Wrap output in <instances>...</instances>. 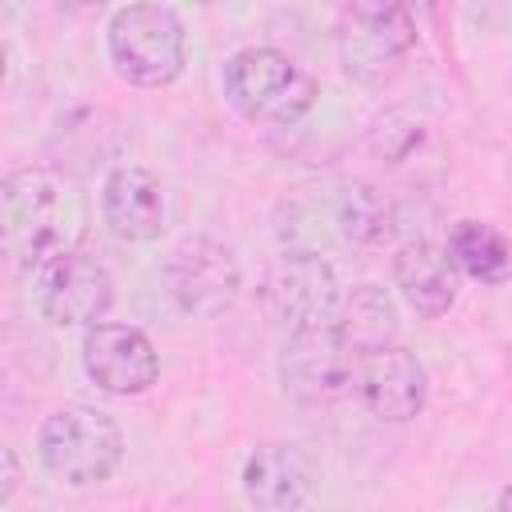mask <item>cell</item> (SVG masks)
Returning <instances> with one entry per match:
<instances>
[{"mask_svg":"<svg viewBox=\"0 0 512 512\" xmlns=\"http://www.w3.org/2000/svg\"><path fill=\"white\" fill-rule=\"evenodd\" d=\"M80 192L52 168L0 176V252L36 268L80 236Z\"/></svg>","mask_w":512,"mask_h":512,"instance_id":"6da1fadb","label":"cell"},{"mask_svg":"<svg viewBox=\"0 0 512 512\" xmlns=\"http://www.w3.org/2000/svg\"><path fill=\"white\" fill-rule=\"evenodd\" d=\"M224 96L252 124L288 128L316 104V80L280 48H240L224 60Z\"/></svg>","mask_w":512,"mask_h":512,"instance_id":"7a4b0ae2","label":"cell"},{"mask_svg":"<svg viewBox=\"0 0 512 512\" xmlns=\"http://www.w3.org/2000/svg\"><path fill=\"white\" fill-rule=\"evenodd\" d=\"M36 452L52 480L68 488H92L116 472L124 456V436L108 412L88 404H64L40 424Z\"/></svg>","mask_w":512,"mask_h":512,"instance_id":"3957f363","label":"cell"},{"mask_svg":"<svg viewBox=\"0 0 512 512\" xmlns=\"http://www.w3.org/2000/svg\"><path fill=\"white\" fill-rule=\"evenodd\" d=\"M112 68L136 88H164L184 72L188 32L168 4H128L108 20Z\"/></svg>","mask_w":512,"mask_h":512,"instance_id":"277c9868","label":"cell"},{"mask_svg":"<svg viewBox=\"0 0 512 512\" xmlns=\"http://www.w3.org/2000/svg\"><path fill=\"white\" fill-rule=\"evenodd\" d=\"M32 296L44 320L60 328H92L112 308L116 292L108 268L96 256L80 248H64L32 268Z\"/></svg>","mask_w":512,"mask_h":512,"instance_id":"5b68a950","label":"cell"},{"mask_svg":"<svg viewBox=\"0 0 512 512\" xmlns=\"http://www.w3.org/2000/svg\"><path fill=\"white\" fill-rule=\"evenodd\" d=\"M360 356L332 332L328 320L292 328L280 352V384L304 404H332L356 388Z\"/></svg>","mask_w":512,"mask_h":512,"instance_id":"8992f818","label":"cell"},{"mask_svg":"<svg viewBox=\"0 0 512 512\" xmlns=\"http://www.w3.org/2000/svg\"><path fill=\"white\" fill-rule=\"evenodd\" d=\"M160 276H164V292L172 296V304L184 316H200V320L220 316L240 292V264L232 248H224L212 236L180 240L168 252Z\"/></svg>","mask_w":512,"mask_h":512,"instance_id":"52a82bcc","label":"cell"},{"mask_svg":"<svg viewBox=\"0 0 512 512\" xmlns=\"http://www.w3.org/2000/svg\"><path fill=\"white\" fill-rule=\"evenodd\" d=\"M336 44L344 72L376 84L416 44V24L404 4H348L340 12Z\"/></svg>","mask_w":512,"mask_h":512,"instance_id":"ba28073f","label":"cell"},{"mask_svg":"<svg viewBox=\"0 0 512 512\" xmlns=\"http://www.w3.org/2000/svg\"><path fill=\"white\" fill-rule=\"evenodd\" d=\"M336 296H340L336 272L316 252H284V256H276L264 268L260 284H256V300H260L264 316L276 320V324H288V328H304V324L328 320Z\"/></svg>","mask_w":512,"mask_h":512,"instance_id":"9c48e42d","label":"cell"},{"mask_svg":"<svg viewBox=\"0 0 512 512\" xmlns=\"http://www.w3.org/2000/svg\"><path fill=\"white\" fill-rule=\"evenodd\" d=\"M80 360L88 380L112 396H140L160 376V356L152 340L132 324H108V320L92 324L84 332Z\"/></svg>","mask_w":512,"mask_h":512,"instance_id":"30bf717a","label":"cell"},{"mask_svg":"<svg viewBox=\"0 0 512 512\" xmlns=\"http://www.w3.org/2000/svg\"><path fill=\"white\" fill-rule=\"evenodd\" d=\"M100 216L116 240L148 244L168 228V192L156 172L140 164H120L100 188Z\"/></svg>","mask_w":512,"mask_h":512,"instance_id":"8fae6325","label":"cell"},{"mask_svg":"<svg viewBox=\"0 0 512 512\" xmlns=\"http://www.w3.org/2000/svg\"><path fill=\"white\" fill-rule=\"evenodd\" d=\"M356 388H360V400L368 404L372 416L400 424V420H412L424 408L428 376H424V364L408 348L388 344V348L360 360Z\"/></svg>","mask_w":512,"mask_h":512,"instance_id":"7c38bea8","label":"cell"},{"mask_svg":"<svg viewBox=\"0 0 512 512\" xmlns=\"http://www.w3.org/2000/svg\"><path fill=\"white\" fill-rule=\"evenodd\" d=\"M244 496L260 512H296L316 484V464L296 444H260L244 460Z\"/></svg>","mask_w":512,"mask_h":512,"instance_id":"4fadbf2b","label":"cell"},{"mask_svg":"<svg viewBox=\"0 0 512 512\" xmlns=\"http://www.w3.org/2000/svg\"><path fill=\"white\" fill-rule=\"evenodd\" d=\"M396 288L400 296L408 300V308L424 320H436L444 316L452 304H456V292H460V272L452 268L448 252L432 240H408L400 252H396Z\"/></svg>","mask_w":512,"mask_h":512,"instance_id":"5bb4252c","label":"cell"},{"mask_svg":"<svg viewBox=\"0 0 512 512\" xmlns=\"http://www.w3.org/2000/svg\"><path fill=\"white\" fill-rule=\"evenodd\" d=\"M328 324L360 360L396 344V332H400L396 300L376 284H356V288L340 292L328 312Z\"/></svg>","mask_w":512,"mask_h":512,"instance_id":"9a60e30c","label":"cell"},{"mask_svg":"<svg viewBox=\"0 0 512 512\" xmlns=\"http://www.w3.org/2000/svg\"><path fill=\"white\" fill-rule=\"evenodd\" d=\"M448 260L456 272L480 280V284H504L512 256H508V240L500 228L484 224V220H460L448 232Z\"/></svg>","mask_w":512,"mask_h":512,"instance_id":"2e32d148","label":"cell"},{"mask_svg":"<svg viewBox=\"0 0 512 512\" xmlns=\"http://www.w3.org/2000/svg\"><path fill=\"white\" fill-rule=\"evenodd\" d=\"M336 224L352 244H380L392 232V204L372 184H344L336 196Z\"/></svg>","mask_w":512,"mask_h":512,"instance_id":"e0dca14e","label":"cell"},{"mask_svg":"<svg viewBox=\"0 0 512 512\" xmlns=\"http://www.w3.org/2000/svg\"><path fill=\"white\" fill-rule=\"evenodd\" d=\"M420 124L412 120V116H404V112H384V116H376L372 120V128H368V144H372V152L376 156H384V160H404L416 144H420Z\"/></svg>","mask_w":512,"mask_h":512,"instance_id":"ac0fdd59","label":"cell"},{"mask_svg":"<svg viewBox=\"0 0 512 512\" xmlns=\"http://www.w3.org/2000/svg\"><path fill=\"white\" fill-rule=\"evenodd\" d=\"M16 488H20V460H16V452L0 440V508L12 500Z\"/></svg>","mask_w":512,"mask_h":512,"instance_id":"d6986e66","label":"cell"},{"mask_svg":"<svg viewBox=\"0 0 512 512\" xmlns=\"http://www.w3.org/2000/svg\"><path fill=\"white\" fill-rule=\"evenodd\" d=\"M508 508H512V492L500 488V496H496V512H508Z\"/></svg>","mask_w":512,"mask_h":512,"instance_id":"ffe728a7","label":"cell"},{"mask_svg":"<svg viewBox=\"0 0 512 512\" xmlns=\"http://www.w3.org/2000/svg\"><path fill=\"white\" fill-rule=\"evenodd\" d=\"M4 76H8V52H4V44H0V88H4Z\"/></svg>","mask_w":512,"mask_h":512,"instance_id":"44dd1931","label":"cell"},{"mask_svg":"<svg viewBox=\"0 0 512 512\" xmlns=\"http://www.w3.org/2000/svg\"><path fill=\"white\" fill-rule=\"evenodd\" d=\"M0 16H4V8H0Z\"/></svg>","mask_w":512,"mask_h":512,"instance_id":"7402d4cb","label":"cell"}]
</instances>
